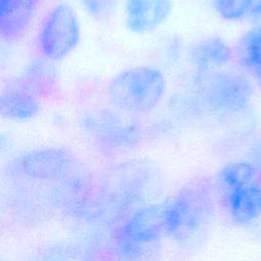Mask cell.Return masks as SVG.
I'll return each instance as SVG.
<instances>
[{
  "instance_id": "1",
  "label": "cell",
  "mask_w": 261,
  "mask_h": 261,
  "mask_svg": "<svg viewBox=\"0 0 261 261\" xmlns=\"http://www.w3.org/2000/svg\"><path fill=\"white\" fill-rule=\"evenodd\" d=\"M216 211V192L205 180L182 187L162 204L165 236L177 245L192 247L208 233Z\"/></svg>"
},
{
  "instance_id": "2",
  "label": "cell",
  "mask_w": 261,
  "mask_h": 261,
  "mask_svg": "<svg viewBox=\"0 0 261 261\" xmlns=\"http://www.w3.org/2000/svg\"><path fill=\"white\" fill-rule=\"evenodd\" d=\"M166 91L163 73L152 66H133L114 75L107 87L112 106L127 114H145L153 111Z\"/></svg>"
},
{
  "instance_id": "3",
  "label": "cell",
  "mask_w": 261,
  "mask_h": 261,
  "mask_svg": "<svg viewBox=\"0 0 261 261\" xmlns=\"http://www.w3.org/2000/svg\"><path fill=\"white\" fill-rule=\"evenodd\" d=\"M166 237L162 205L145 204L128 214L113 239V252L120 261H149Z\"/></svg>"
},
{
  "instance_id": "4",
  "label": "cell",
  "mask_w": 261,
  "mask_h": 261,
  "mask_svg": "<svg viewBox=\"0 0 261 261\" xmlns=\"http://www.w3.org/2000/svg\"><path fill=\"white\" fill-rule=\"evenodd\" d=\"M81 126L99 149L109 154L133 149L142 134L139 122L130 114L117 109L89 112L82 117Z\"/></svg>"
},
{
  "instance_id": "5",
  "label": "cell",
  "mask_w": 261,
  "mask_h": 261,
  "mask_svg": "<svg viewBox=\"0 0 261 261\" xmlns=\"http://www.w3.org/2000/svg\"><path fill=\"white\" fill-rule=\"evenodd\" d=\"M80 40L81 24L75 11L66 2L56 4L45 16L38 34L42 57L58 61L71 53Z\"/></svg>"
},
{
  "instance_id": "6",
  "label": "cell",
  "mask_w": 261,
  "mask_h": 261,
  "mask_svg": "<svg viewBox=\"0 0 261 261\" xmlns=\"http://www.w3.org/2000/svg\"><path fill=\"white\" fill-rule=\"evenodd\" d=\"M77 168V162L68 151L60 148L34 149L15 157L10 163L12 172L31 179H65Z\"/></svg>"
},
{
  "instance_id": "7",
  "label": "cell",
  "mask_w": 261,
  "mask_h": 261,
  "mask_svg": "<svg viewBox=\"0 0 261 261\" xmlns=\"http://www.w3.org/2000/svg\"><path fill=\"white\" fill-rule=\"evenodd\" d=\"M208 105L219 113H234L247 108L253 88L250 81L238 72L213 74L206 90Z\"/></svg>"
},
{
  "instance_id": "8",
  "label": "cell",
  "mask_w": 261,
  "mask_h": 261,
  "mask_svg": "<svg viewBox=\"0 0 261 261\" xmlns=\"http://www.w3.org/2000/svg\"><path fill=\"white\" fill-rule=\"evenodd\" d=\"M220 204L229 220L239 225H250L261 218V180L221 191Z\"/></svg>"
},
{
  "instance_id": "9",
  "label": "cell",
  "mask_w": 261,
  "mask_h": 261,
  "mask_svg": "<svg viewBox=\"0 0 261 261\" xmlns=\"http://www.w3.org/2000/svg\"><path fill=\"white\" fill-rule=\"evenodd\" d=\"M171 11V0H125V25L134 34H149L158 29Z\"/></svg>"
},
{
  "instance_id": "10",
  "label": "cell",
  "mask_w": 261,
  "mask_h": 261,
  "mask_svg": "<svg viewBox=\"0 0 261 261\" xmlns=\"http://www.w3.org/2000/svg\"><path fill=\"white\" fill-rule=\"evenodd\" d=\"M41 111L39 98L22 82L0 91V116L16 122L35 118Z\"/></svg>"
},
{
  "instance_id": "11",
  "label": "cell",
  "mask_w": 261,
  "mask_h": 261,
  "mask_svg": "<svg viewBox=\"0 0 261 261\" xmlns=\"http://www.w3.org/2000/svg\"><path fill=\"white\" fill-rule=\"evenodd\" d=\"M40 0H0V38L15 40L30 28Z\"/></svg>"
},
{
  "instance_id": "12",
  "label": "cell",
  "mask_w": 261,
  "mask_h": 261,
  "mask_svg": "<svg viewBox=\"0 0 261 261\" xmlns=\"http://www.w3.org/2000/svg\"><path fill=\"white\" fill-rule=\"evenodd\" d=\"M232 52L220 37H208L195 44L190 51V61L200 71H211L229 63Z\"/></svg>"
},
{
  "instance_id": "13",
  "label": "cell",
  "mask_w": 261,
  "mask_h": 261,
  "mask_svg": "<svg viewBox=\"0 0 261 261\" xmlns=\"http://www.w3.org/2000/svg\"><path fill=\"white\" fill-rule=\"evenodd\" d=\"M57 71L52 61L45 58L32 61L25 68L22 84L37 97L49 96L57 88Z\"/></svg>"
},
{
  "instance_id": "14",
  "label": "cell",
  "mask_w": 261,
  "mask_h": 261,
  "mask_svg": "<svg viewBox=\"0 0 261 261\" xmlns=\"http://www.w3.org/2000/svg\"><path fill=\"white\" fill-rule=\"evenodd\" d=\"M236 53L243 67L255 77L261 74V25L250 29L240 38Z\"/></svg>"
},
{
  "instance_id": "15",
  "label": "cell",
  "mask_w": 261,
  "mask_h": 261,
  "mask_svg": "<svg viewBox=\"0 0 261 261\" xmlns=\"http://www.w3.org/2000/svg\"><path fill=\"white\" fill-rule=\"evenodd\" d=\"M257 164L248 160L232 161L225 164L217 176L218 187L221 191L229 190L259 178Z\"/></svg>"
},
{
  "instance_id": "16",
  "label": "cell",
  "mask_w": 261,
  "mask_h": 261,
  "mask_svg": "<svg viewBox=\"0 0 261 261\" xmlns=\"http://www.w3.org/2000/svg\"><path fill=\"white\" fill-rule=\"evenodd\" d=\"M255 0H214V8L227 21H239L248 16Z\"/></svg>"
},
{
  "instance_id": "17",
  "label": "cell",
  "mask_w": 261,
  "mask_h": 261,
  "mask_svg": "<svg viewBox=\"0 0 261 261\" xmlns=\"http://www.w3.org/2000/svg\"><path fill=\"white\" fill-rule=\"evenodd\" d=\"M118 0H80L86 11L96 20H107L115 10Z\"/></svg>"
},
{
  "instance_id": "18",
  "label": "cell",
  "mask_w": 261,
  "mask_h": 261,
  "mask_svg": "<svg viewBox=\"0 0 261 261\" xmlns=\"http://www.w3.org/2000/svg\"><path fill=\"white\" fill-rule=\"evenodd\" d=\"M248 16L252 21L257 23V25H261V0H255Z\"/></svg>"
},
{
  "instance_id": "19",
  "label": "cell",
  "mask_w": 261,
  "mask_h": 261,
  "mask_svg": "<svg viewBox=\"0 0 261 261\" xmlns=\"http://www.w3.org/2000/svg\"><path fill=\"white\" fill-rule=\"evenodd\" d=\"M11 144V139L6 134L0 133V153H2L4 150H6Z\"/></svg>"
},
{
  "instance_id": "20",
  "label": "cell",
  "mask_w": 261,
  "mask_h": 261,
  "mask_svg": "<svg viewBox=\"0 0 261 261\" xmlns=\"http://www.w3.org/2000/svg\"><path fill=\"white\" fill-rule=\"evenodd\" d=\"M1 228H2V225H1V222H0V232H1Z\"/></svg>"
}]
</instances>
